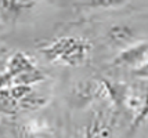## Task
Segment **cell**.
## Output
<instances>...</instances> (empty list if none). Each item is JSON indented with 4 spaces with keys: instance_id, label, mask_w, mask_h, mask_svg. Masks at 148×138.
I'll return each instance as SVG.
<instances>
[{
    "instance_id": "cell-1",
    "label": "cell",
    "mask_w": 148,
    "mask_h": 138,
    "mask_svg": "<svg viewBox=\"0 0 148 138\" xmlns=\"http://www.w3.org/2000/svg\"><path fill=\"white\" fill-rule=\"evenodd\" d=\"M90 53V44L79 37H62L45 50L47 58L54 62L77 65L84 62Z\"/></svg>"
},
{
    "instance_id": "cell-2",
    "label": "cell",
    "mask_w": 148,
    "mask_h": 138,
    "mask_svg": "<svg viewBox=\"0 0 148 138\" xmlns=\"http://www.w3.org/2000/svg\"><path fill=\"white\" fill-rule=\"evenodd\" d=\"M148 59V41H137L130 47L119 51L115 58V65L122 68H130L134 72L143 66Z\"/></svg>"
},
{
    "instance_id": "cell-3",
    "label": "cell",
    "mask_w": 148,
    "mask_h": 138,
    "mask_svg": "<svg viewBox=\"0 0 148 138\" xmlns=\"http://www.w3.org/2000/svg\"><path fill=\"white\" fill-rule=\"evenodd\" d=\"M137 35L136 31L129 25H115L110 29L108 32V40L114 47L119 48V51H122L125 48L130 47L132 44L137 43Z\"/></svg>"
},
{
    "instance_id": "cell-4",
    "label": "cell",
    "mask_w": 148,
    "mask_h": 138,
    "mask_svg": "<svg viewBox=\"0 0 148 138\" xmlns=\"http://www.w3.org/2000/svg\"><path fill=\"white\" fill-rule=\"evenodd\" d=\"M126 0H89L87 4L93 8H110V7H119Z\"/></svg>"
},
{
    "instance_id": "cell-5",
    "label": "cell",
    "mask_w": 148,
    "mask_h": 138,
    "mask_svg": "<svg viewBox=\"0 0 148 138\" xmlns=\"http://www.w3.org/2000/svg\"><path fill=\"white\" fill-rule=\"evenodd\" d=\"M134 75L136 76H138V77H147L148 79V59H147V62H145L143 66H140L138 69H136Z\"/></svg>"
}]
</instances>
